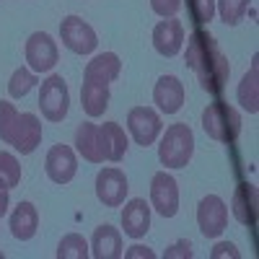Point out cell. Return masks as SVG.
<instances>
[{"instance_id": "1", "label": "cell", "mask_w": 259, "mask_h": 259, "mask_svg": "<svg viewBox=\"0 0 259 259\" xmlns=\"http://www.w3.org/2000/svg\"><path fill=\"white\" fill-rule=\"evenodd\" d=\"M187 65L194 70L200 80V89L207 91L210 96H221L228 75H231V65L221 45L215 41L212 34L205 29H194L187 39Z\"/></svg>"}, {"instance_id": "2", "label": "cell", "mask_w": 259, "mask_h": 259, "mask_svg": "<svg viewBox=\"0 0 259 259\" xmlns=\"http://www.w3.org/2000/svg\"><path fill=\"white\" fill-rule=\"evenodd\" d=\"M202 130L210 140L231 145L241 135V114L226 101H212L202 109Z\"/></svg>"}, {"instance_id": "3", "label": "cell", "mask_w": 259, "mask_h": 259, "mask_svg": "<svg viewBox=\"0 0 259 259\" xmlns=\"http://www.w3.org/2000/svg\"><path fill=\"white\" fill-rule=\"evenodd\" d=\"M192 153H194V133L189 124L177 122L161 135L158 161L166 168H184L192 161Z\"/></svg>"}, {"instance_id": "4", "label": "cell", "mask_w": 259, "mask_h": 259, "mask_svg": "<svg viewBox=\"0 0 259 259\" xmlns=\"http://www.w3.org/2000/svg\"><path fill=\"white\" fill-rule=\"evenodd\" d=\"M39 109L47 122H62L70 109V91L62 75H50L39 89Z\"/></svg>"}, {"instance_id": "5", "label": "cell", "mask_w": 259, "mask_h": 259, "mask_svg": "<svg viewBox=\"0 0 259 259\" xmlns=\"http://www.w3.org/2000/svg\"><path fill=\"white\" fill-rule=\"evenodd\" d=\"M60 36H62V45L75 55H91L99 45L94 26L85 24L80 16H65L60 24Z\"/></svg>"}, {"instance_id": "6", "label": "cell", "mask_w": 259, "mask_h": 259, "mask_svg": "<svg viewBox=\"0 0 259 259\" xmlns=\"http://www.w3.org/2000/svg\"><path fill=\"white\" fill-rule=\"evenodd\" d=\"M127 130L133 140L143 148L153 145L163 130V122H161V114L150 106H135V109L127 112Z\"/></svg>"}, {"instance_id": "7", "label": "cell", "mask_w": 259, "mask_h": 259, "mask_svg": "<svg viewBox=\"0 0 259 259\" xmlns=\"http://www.w3.org/2000/svg\"><path fill=\"white\" fill-rule=\"evenodd\" d=\"M150 207L163 218H174L179 212V184L166 171H158L150 179Z\"/></svg>"}, {"instance_id": "8", "label": "cell", "mask_w": 259, "mask_h": 259, "mask_svg": "<svg viewBox=\"0 0 259 259\" xmlns=\"http://www.w3.org/2000/svg\"><path fill=\"white\" fill-rule=\"evenodd\" d=\"M26 62L34 73H50L57 60H60V52H57V45L55 39L47 34V31H34L29 39H26Z\"/></svg>"}, {"instance_id": "9", "label": "cell", "mask_w": 259, "mask_h": 259, "mask_svg": "<svg viewBox=\"0 0 259 259\" xmlns=\"http://www.w3.org/2000/svg\"><path fill=\"white\" fill-rule=\"evenodd\" d=\"M228 223V207L218 194H207L197 205V226L205 239H218Z\"/></svg>"}, {"instance_id": "10", "label": "cell", "mask_w": 259, "mask_h": 259, "mask_svg": "<svg viewBox=\"0 0 259 259\" xmlns=\"http://www.w3.org/2000/svg\"><path fill=\"white\" fill-rule=\"evenodd\" d=\"M127 177L124 171L117 168V166H109V168H101L99 177H96V197L104 207H119L124 205V197H127Z\"/></svg>"}, {"instance_id": "11", "label": "cell", "mask_w": 259, "mask_h": 259, "mask_svg": "<svg viewBox=\"0 0 259 259\" xmlns=\"http://www.w3.org/2000/svg\"><path fill=\"white\" fill-rule=\"evenodd\" d=\"M45 171L50 182L55 184H70L78 174V161H75V150L70 145H52L50 153L45 158Z\"/></svg>"}, {"instance_id": "12", "label": "cell", "mask_w": 259, "mask_h": 259, "mask_svg": "<svg viewBox=\"0 0 259 259\" xmlns=\"http://www.w3.org/2000/svg\"><path fill=\"white\" fill-rule=\"evenodd\" d=\"M153 47L161 57H177L184 47V26L177 18H163L153 26Z\"/></svg>"}, {"instance_id": "13", "label": "cell", "mask_w": 259, "mask_h": 259, "mask_svg": "<svg viewBox=\"0 0 259 259\" xmlns=\"http://www.w3.org/2000/svg\"><path fill=\"white\" fill-rule=\"evenodd\" d=\"M187 91H184V83L177 75H161L156 89H153V104L158 106V112L163 114H177L182 106H184Z\"/></svg>"}, {"instance_id": "14", "label": "cell", "mask_w": 259, "mask_h": 259, "mask_svg": "<svg viewBox=\"0 0 259 259\" xmlns=\"http://www.w3.org/2000/svg\"><path fill=\"white\" fill-rule=\"evenodd\" d=\"M127 135L122 124L117 122H104L99 124V150H101V158L104 161H112V163H119L127 153Z\"/></svg>"}, {"instance_id": "15", "label": "cell", "mask_w": 259, "mask_h": 259, "mask_svg": "<svg viewBox=\"0 0 259 259\" xmlns=\"http://www.w3.org/2000/svg\"><path fill=\"white\" fill-rule=\"evenodd\" d=\"M39 143H41V122H39V117L31 114V112L18 114V124H16L11 145L18 150L21 156H29V153H34V150L39 148Z\"/></svg>"}, {"instance_id": "16", "label": "cell", "mask_w": 259, "mask_h": 259, "mask_svg": "<svg viewBox=\"0 0 259 259\" xmlns=\"http://www.w3.org/2000/svg\"><path fill=\"white\" fill-rule=\"evenodd\" d=\"M256 210H259V192L254 184H239L233 192V200H231V212L233 218L239 221L241 226H254L256 223Z\"/></svg>"}, {"instance_id": "17", "label": "cell", "mask_w": 259, "mask_h": 259, "mask_svg": "<svg viewBox=\"0 0 259 259\" xmlns=\"http://www.w3.org/2000/svg\"><path fill=\"white\" fill-rule=\"evenodd\" d=\"M122 228L130 239H143V236L150 231V205L140 197L124 202L122 210Z\"/></svg>"}, {"instance_id": "18", "label": "cell", "mask_w": 259, "mask_h": 259, "mask_svg": "<svg viewBox=\"0 0 259 259\" xmlns=\"http://www.w3.org/2000/svg\"><path fill=\"white\" fill-rule=\"evenodd\" d=\"M89 246H91V256H96V259H119L124 251L119 228H114L109 223H104L94 231Z\"/></svg>"}, {"instance_id": "19", "label": "cell", "mask_w": 259, "mask_h": 259, "mask_svg": "<svg viewBox=\"0 0 259 259\" xmlns=\"http://www.w3.org/2000/svg\"><path fill=\"white\" fill-rule=\"evenodd\" d=\"M11 233H13V239L18 241H31L36 231H39V212L34 207V202L24 200V202H18L16 210L11 212Z\"/></svg>"}, {"instance_id": "20", "label": "cell", "mask_w": 259, "mask_h": 259, "mask_svg": "<svg viewBox=\"0 0 259 259\" xmlns=\"http://www.w3.org/2000/svg\"><path fill=\"white\" fill-rule=\"evenodd\" d=\"M119 70H122V62L114 52H104V55H96L83 70V80H91V83H101V85H109L112 80L119 78Z\"/></svg>"}, {"instance_id": "21", "label": "cell", "mask_w": 259, "mask_h": 259, "mask_svg": "<svg viewBox=\"0 0 259 259\" xmlns=\"http://www.w3.org/2000/svg\"><path fill=\"white\" fill-rule=\"evenodd\" d=\"M109 99H112L109 85L83 80V85H80V106H83V112L89 114L91 119H94V117H101V114L106 112Z\"/></svg>"}, {"instance_id": "22", "label": "cell", "mask_w": 259, "mask_h": 259, "mask_svg": "<svg viewBox=\"0 0 259 259\" xmlns=\"http://www.w3.org/2000/svg\"><path fill=\"white\" fill-rule=\"evenodd\" d=\"M75 150L89 161V163H104L101 150H99V124L83 122L75 130Z\"/></svg>"}, {"instance_id": "23", "label": "cell", "mask_w": 259, "mask_h": 259, "mask_svg": "<svg viewBox=\"0 0 259 259\" xmlns=\"http://www.w3.org/2000/svg\"><path fill=\"white\" fill-rule=\"evenodd\" d=\"M236 96H239V104L244 106L249 114H256L259 112V65H256V60L251 62L249 73L241 78Z\"/></svg>"}, {"instance_id": "24", "label": "cell", "mask_w": 259, "mask_h": 259, "mask_svg": "<svg viewBox=\"0 0 259 259\" xmlns=\"http://www.w3.org/2000/svg\"><path fill=\"white\" fill-rule=\"evenodd\" d=\"M85 256H91V246L80 233H68L60 239L57 259H85Z\"/></svg>"}, {"instance_id": "25", "label": "cell", "mask_w": 259, "mask_h": 259, "mask_svg": "<svg viewBox=\"0 0 259 259\" xmlns=\"http://www.w3.org/2000/svg\"><path fill=\"white\" fill-rule=\"evenodd\" d=\"M21 184V163L13 153L0 150V189H13Z\"/></svg>"}, {"instance_id": "26", "label": "cell", "mask_w": 259, "mask_h": 259, "mask_svg": "<svg viewBox=\"0 0 259 259\" xmlns=\"http://www.w3.org/2000/svg\"><path fill=\"white\" fill-rule=\"evenodd\" d=\"M251 0H215V11L221 13V21L228 26H239Z\"/></svg>"}, {"instance_id": "27", "label": "cell", "mask_w": 259, "mask_h": 259, "mask_svg": "<svg viewBox=\"0 0 259 259\" xmlns=\"http://www.w3.org/2000/svg\"><path fill=\"white\" fill-rule=\"evenodd\" d=\"M36 83H39V80H36V75H34L31 68H18V70H13V75H11V80H8V94H11L13 99H24Z\"/></svg>"}, {"instance_id": "28", "label": "cell", "mask_w": 259, "mask_h": 259, "mask_svg": "<svg viewBox=\"0 0 259 259\" xmlns=\"http://www.w3.org/2000/svg\"><path fill=\"white\" fill-rule=\"evenodd\" d=\"M187 13L192 24L202 29L215 18V0H187Z\"/></svg>"}, {"instance_id": "29", "label": "cell", "mask_w": 259, "mask_h": 259, "mask_svg": "<svg viewBox=\"0 0 259 259\" xmlns=\"http://www.w3.org/2000/svg\"><path fill=\"white\" fill-rule=\"evenodd\" d=\"M16 124H18V109L11 101H0V140L6 145H11L13 133H16Z\"/></svg>"}, {"instance_id": "30", "label": "cell", "mask_w": 259, "mask_h": 259, "mask_svg": "<svg viewBox=\"0 0 259 259\" xmlns=\"http://www.w3.org/2000/svg\"><path fill=\"white\" fill-rule=\"evenodd\" d=\"M150 8L161 18H177V13L182 8V0H150Z\"/></svg>"}, {"instance_id": "31", "label": "cell", "mask_w": 259, "mask_h": 259, "mask_svg": "<svg viewBox=\"0 0 259 259\" xmlns=\"http://www.w3.org/2000/svg\"><path fill=\"white\" fill-rule=\"evenodd\" d=\"M189 256H192V244L189 241H177L163 251V259H189Z\"/></svg>"}, {"instance_id": "32", "label": "cell", "mask_w": 259, "mask_h": 259, "mask_svg": "<svg viewBox=\"0 0 259 259\" xmlns=\"http://www.w3.org/2000/svg\"><path fill=\"white\" fill-rule=\"evenodd\" d=\"M127 259H156V251L153 249H148V246H140V244H135V246H130L127 251H122Z\"/></svg>"}, {"instance_id": "33", "label": "cell", "mask_w": 259, "mask_h": 259, "mask_svg": "<svg viewBox=\"0 0 259 259\" xmlns=\"http://www.w3.org/2000/svg\"><path fill=\"white\" fill-rule=\"evenodd\" d=\"M210 256L212 259H223V256H231V259H239L241 254H239V249H236L233 244H218L212 251H210Z\"/></svg>"}, {"instance_id": "34", "label": "cell", "mask_w": 259, "mask_h": 259, "mask_svg": "<svg viewBox=\"0 0 259 259\" xmlns=\"http://www.w3.org/2000/svg\"><path fill=\"white\" fill-rule=\"evenodd\" d=\"M8 205H11V197H8V189H0V218L8 212Z\"/></svg>"}, {"instance_id": "35", "label": "cell", "mask_w": 259, "mask_h": 259, "mask_svg": "<svg viewBox=\"0 0 259 259\" xmlns=\"http://www.w3.org/2000/svg\"><path fill=\"white\" fill-rule=\"evenodd\" d=\"M0 259H3V254H0Z\"/></svg>"}]
</instances>
